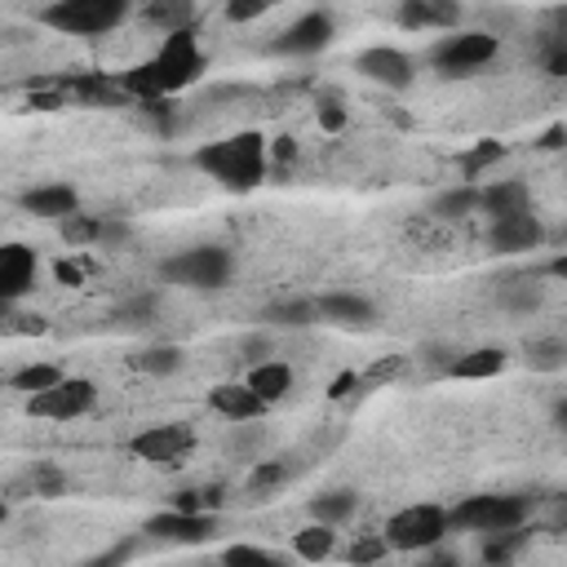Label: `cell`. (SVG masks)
<instances>
[{
  "label": "cell",
  "instance_id": "obj_29",
  "mask_svg": "<svg viewBox=\"0 0 567 567\" xmlns=\"http://www.w3.org/2000/svg\"><path fill=\"white\" fill-rule=\"evenodd\" d=\"M128 368H137L142 377H173L182 368V350L177 346H146V350L128 354Z\"/></svg>",
  "mask_w": 567,
  "mask_h": 567
},
{
  "label": "cell",
  "instance_id": "obj_39",
  "mask_svg": "<svg viewBox=\"0 0 567 567\" xmlns=\"http://www.w3.org/2000/svg\"><path fill=\"white\" fill-rule=\"evenodd\" d=\"M275 9V0H226V18L230 22H257Z\"/></svg>",
  "mask_w": 567,
  "mask_h": 567
},
{
  "label": "cell",
  "instance_id": "obj_46",
  "mask_svg": "<svg viewBox=\"0 0 567 567\" xmlns=\"http://www.w3.org/2000/svg\"><path fill=\"white\" fill-rule=\"evenodd\" d=\"M133 549H137V540H124V545H115V549L97 554L93 563H97V567H111V563H124V558H133Z\"/></svg>",
  "mask_w": 567,
  "mask_h": 567
},
{
  "label": "cell",
  "instance_id": "obj_3",
  "mask_svg": "<svg viewBox=\"0 0 567 567\" xmlns=\"http://www.w3.org/2000/svg\"><path fill=\"white\" fill-rule=\"evenodd\" d=\"M230 275H235V257L221 244H195V248H182V252L159 261L164 284L195 288V292H217V288L230 284Z\"/></svg>",
  "mask_w": 567,
  "mask_h": 567
},
{
  "label": "cell",
  "instance_id": "obj_41",
  "mask_svg": "<svg viewBox=\"0 0 567 567\" xmlns=\"http://www.w3.org/2000/svg\"><path fill=\"white\" fill-rule=\"evenodd\" d=\"M403 363H408L403 354H390V359H377V363H372V368L363 372V381H368V390H372V385H381V381H394V377L403 372Z\"/></svg>",
  "mask_w": 567,
  "mask_h": 567
},
{
  "label": "cell",
  "instance_id": "obj_36",
  "mask_svg": "<svg viewBox=\"0 0 567 567\" xmlns=\"http://www.w3.org/2000/svg\"><path fill=\"white\" fill-rule=\"evenodd\" d=\"M27 483H31L35 496H62V492H66V474H62L58 465H49V461H40V465L27 474Z\"/></svg>",
  "mask_w": 567,
  "mask_h": 567
},
{
  "label": "cell",
  "instance_id": "obj_53",
  "mask_svg": "<svg viewBox=\"0 0 567 567\" xmlns=\"http://www.w3.org/2000/svg\"><path fill=\"white\" fill-rule=\"evenodd\" d=\"M554 425L567 434V399H558V403H554Z\"/></svg>",
  "mask_w": 567,
  "mask_h": 567
},
{
  "label": "cell",
  "instance_id": "obj_2",
  "mask_svg": "<svg viewBox=\"0 0 567 567\" xmlns=\"http://www.w3.org/2000/svg\"><path fill=\"white\" fill-rule=\"evenodd\" d=\"M266 159H270V151H266V137L257 128L230 133L221 142H204L195 151V168L204 177H213L217 186H226V190H252V186H261Z\"/></svg>",
  "mask_w": 567,
  "mask_h": 567
},
{
  "label": "cell",
  "instance_id": "obj_12",
  "mask_svg": "<svg viewBox=\"0 0 567 567\" xmlns=\"http://www.w3.org/2000/svg\"><path fill=\"white\" fill-rule=\"evenodd\" d=\"M58 235L71 244V248H84V244H106V248H120L128 244V221L120 217H93V213H71L58 221Z\"/></svg>",
  "mask_w": 567,
  "mask_h": 567
},
{
  "label": "cell",
  "instance_id": "obj_45",
  "mask_svg": "<svg viewBox=\"0 0 567 567\" xmlns=\"http://www.w3.org/2000/svg\"><path fill=\"white\" fill-rule=\"evenodd\" d=\"M239 354H244L248 363H257V359H266V354H270V341H266L261 332H252V337H244V341H239Z\"/></svg>",
  "mask_w": 567,
  "mask_h": 567
},
{
  "label": "cell",
  "instance_id": "obj_38",
  "mask_svg": "<svg viewBox=\"0 0 567 567\" xmlns=\"http://www.w3.org/2000/svg\"><path fill=\"white\" fill-rule=\"evenodd\" d=\"M385 554H390L385 532H363V536L350 545V563H377V558H385Z\"/></svg>",
  "mask_w": 567,
  "mask_h": 567
},
{
  "label": "cell",
  "instance_id": "obj_21",
  "mask_svg": "<svg viewBox=\"0 0 567 567\" xmlns=\"http://www.w3.org/2000/svg\"><path fill=\"white\" fill-rule=\"evenodd\" d=\"M509 363V354L501 346H474V350H456L452 363H447V377L456 381H492L501 377Z\"/></svg>",
  "mask_w": 567,
  "mask_h": 567
},
{
  "label": "cell",
  "instance_id": "obj_13",
  "mask_svg": "<svg viewBox=\"0 0 567 567\" xmlns=\"http://www.w3.org/2000/svg\"><path fill=\"white\" fill-rule=\"evenodd\" d=\"M359 75L363 80H372V84H381V89H408L412 84V58L403 53V49H394V44H372V49H363L359 53Z\"/></svg>",
  "mask_w": 567,
  "mask_h": 567
},
{
  "label": "cell",
  "instance_id": "obj_17",
  "mask_svg": "<svg viewBox=\"0 0 567 567\" xmlns=\"http://www.w3.org/2000/svg\"><path fill=\"white\" fill-rule=\"evenodd\" d=\"M208 408H213L217 416L235 421V425H248V421L266 416L270 403H266L248 381H226V385H213V390H208Z\"/></svg>",
  "mask_w": 567,
  "mask_h": 567
},
{
  "label": "cell",
  "instance_id": "obj_37",
  "mask_svg": "<svg viewBox=\"0 0 567 567\" xmlns=\"http://www.w3.org/2000/svg\"><path fill=\"white\" fill-rule=\"evenodd\" d=\"M115 319H120V328H146V323L155 319V297H133V301H124V306L115 310Z\"/></svg>",
  "mask_w": 567,
  "mask_h": 567
},
{
  "label": "cell",
  "instance_id": "obj_15",
  "mask_svg": "<svg viewBox=\"0 0 567 567\" xmlns=\"http://www.w3.org/2000/svg\"><path fill=\"white\" fill-rule=\"evenodd\" d=\"M35 270H40L35 248H27V244H4L0 248V297H4V306L22 301L35 288Z\"/></svg>",
  "mask_w": 567,
  "mask_h": 567
},
{
  "label": "cell",
  "instance_id": "obj_31",
  "mask_svg": "<svg viewBox=\"0 0 567 567\" xmlns=\"http://www.w3.org/2000/svg\"><path fill=\"white\" fill-rule=\"evenodd\" d=\"M66 372L58 368V363H22V368H13L9 372V390H22V394H40V390H49V385H58Z\"/></svg>",
  "mask_w": 567,
  "mask_h": 567
},
{
  "label": "cell",
  "instance_id": "obj_28",
  "mask_svg": "<svg viewBox=\"0 0 567 567\" xmlns=\"http://www.w3.org/2000/svg\"><path fill=\"white\" fill-rule=\"evenodd\" d=\"M527 549V532L523 527H505V532H483V563H514Z\"/></svg>",
  "mask_w": 567,
  "mask_h": 567
},
{
  "label": "cell",
  "instance_id": "obj_11",
  "mask_svg": "<svg viewBox=\"0 0 567 567\" xmlns=\"http://www.w3.org/2000/svg\"><path fill=\"white\" fill-rule=\"evenodd\" d=\"M332 31H337L332 13H328V9H310V13H301L292 27H284V35H279L270 49H275V53H288V58H310V53H319V49L332 44Z\"/></svg>",
  "mask_w": 567,
  "mask_h": 567
},
{
  "label": "cell",
  "instance_id": "obj_30",
  "mask_svg": "<svg viewBox=\"0 0 567 567\" xmlns=\"http://www.w3.org/2000/svg\"><path fill=\"white\" fill-rule=\"evenodd\" d=\"M261 319L275 323V328H306V323L319 319V310H315L310 297H292V301H275V306H266Z\"/></svg>",
  "mask_w": 567,
  "mask_h": 567
},
{
  "label": "cell",
  "instance_id": "obj_50",
  "mask_svg": "<svg viewBox=\"0 0 567 567\" xmlns=\"http://www.w3.org/2000/svg\"><path fill=\"white\" fill-rule=\"evenodd\" d=\"M275 159H297V137H279L275 142Z\"/></svg>",
  "mask_w": 567,
  "mask_h": 567
},
{
  "label": "cell",
  "instance_id": "obj_47",
  "mask_svg": "<svg viewBox=\"0 0 567 567\" xmlns=\"http://www.w3.org/2000/svg\"><path fill=\"white\" fill-rule=\"evenodd\" d=\"M53 275H58V284H80V279H84V266H80V261H66V257H62V261L53 266Z\"/></svg>",
  "mask_w": 567,
  "mask_h": 567
},
{
  "label": "cell",
  "instance_id": "obj_26",
  "mask_svg": "<svg viewBox=\"0 0 567 567\" xmlns=\"http://www.w3.org/2000/svg\"><path fill=\"white\" fill-rule=\"evenodd\" d=\"M523 363L532 372H563L567 368V337H532L523 346Z\"/></svg>",
  "mask_w": 567,
  "mask_h": 567
},
{
  "label": "cell",
  "instance_id": "obj_40",
  "mask_svg": "<svg viewBox=\"0 0 567 567\" xmlns=\"http://www.w3.org/2000/svg\"><path fill=\"white\" fill-rule=\"evenodd\" d=\"M319 128H328V133H341L346 128V111H341V97L337 93H323L319 97Z\"/></svg>",
  "mask_w": 567,
  "mask_h": 567
},
{
  "label": "cell",
  "instance_id": "obj_32",
  "mask_svg": "<svg viewBox=\"0 0 567 567\" xmlns=\"http://www.w3.org/2000/svg\"><path fill=\"white\" fill-rule=\"evenodd\" d=\"M501 155H505V146H501L496 137H483V142H474V146H470V151L456 159V168H461V182H474V177H483V173H487V168H492Z\"/></svg>",
  "mask_w": 567,
  "mask_h": 567
},
{
  "label": "cell",
  "instance_id": "obj_16",
  "mask_svg": "<svg viewBox=\"0 0 567 567\" xmlns=\"http://www.w3.org/2000/svg\"><path fill=\"white\" fill-rule=\"evenodd\" d=\"M315 310L332 328H350V332L377 328V306L368 297H359V292H323V297H315Z\"/></svg>",
  "mask_w": 567,
  "mask_h": 567
},
{
  "label": "cell",
  "instance_id": "obj_43",
  "mask_svg": "<svg viewBox=\"0 0 567 567\" xmlns=\"http://www.w3.org/2000/svg\"><path fill=\"white\" fill-rule=\"evenodd\" d=\"M221 563H275V554L257 549V545H230V549H221Z\"/></svg>",
  "mask_w": 567,
  "mask_h": 567
},
{
  "label": "cell",
  "instance_id": "obj_42",
  "mask_svg": "<svg viewBox=\"0 0 567 567\" xmlns=\"http://www.w3.org/2000/svg\"><path fill=\"white\" fill-rule=\"evenodd\" d=\"M49 323L40 319V315H18L13 306H4V332L9 337H18V332H44Z\"/></svg>",
  "mask_w": 567,
  "mask_h": 567
},
{
  "label": "cell",
  "instance_id": "obj_14",
  "mask_svg": "<svg viewBox=\"0 0 567 567\" xmlns=\"http://www.w3.org/2000/svg\"><path fill=\"white\" fill-rule=\"evenodd\" d=\"M545 244V226L536 213H518V217H496L492 230H487V248L501 252V257H514V252H532Z\"/></svg>",
  "mask_w": 567,
  "mask_h": 567
},
{
  "label": "cell",
  "instance_id": "obj_44",
  "mask_svg": "<svg viewBox=\"0 0 567 567\" xmlns=\"http://www.w3.org/2000/svg\"><path fill=\"white\" fill-rule=\"evenodd\" d=\"M354 390H368V381H363L359 372H346V377H337V381L328 385V399H346V394H354Z\"/></svg>",
  "mask_w": 567,
  "mask_h": 567
},
{
  "label": "cell",
  "instance_id": "obj_22",
  "mask_svg": "<svg viewBox=\"0 0 567 567\" xmlns=\"http://www.w3.org/2000/svg\"><path fill=\"white\" fill-rule=\"evenodd\" d=\"M244 381H248L270 408L292 394V368H288L284 359H257V363H248V377H244Z\"/></svg>",
  "mask_w": 567,
  "mask_h": 567
},
{
  "label": "cell",
  "instance_id": "obj_24",
  "mask_svg": "<svg viewBox=\"0 0 567 567\" xmlns=\"http://www.w3.org/2000/svg\"><path fill=\"white\" fill-rule=\"evenodd\" d=\"M142 18L151 27H159L164 35L168 31H186L195 22V0H146L142 4Z\"/></svg>",
  "mask_w": 567,
  "mask_h": 567
},
{
  "label": "cell",
  "instance_id": "obj_1",
  "mask_svg": "<svg viewBox=\"0 0 567 567\" xmlns=\"http://www.w3.org/2000/svg\"><path fill=\"white\" fill-rule=\"evenodd\" d=\"M204 66H208V62H204V49H199V40H195V27L168 31L151 62H142V66H133V71L120 75V89H124L133 102L168 97V93L190 89V84L204 75Z\"/></svg>",
  "mask_w": 567,
  "mask_h": 567
},
{
  "label": "cell",
  "instance_id": "obj_8",
  "mask_svg": "<svg viewBox=\"0 0 567 567\" xmlns=\"http://www.w3.org/2000/svg\"><path fill=\"white\" fill-rule=\"evenodd\" d=\"M492 58H496V35H487V31H456V35H443L430 49V66L447 80L452 75H474Z\"/></svg>",
  "mask_w": 567,
  "mask_h": 567
},
{
  "label": "cell",
  "instance_id": "obj_51",
  "mask_svg": "<svg viewBox=\"0 0 567 567\" xmlns=\"http://www.w3.org/2000/svg\"><path fill=\"white\" fill-rule=\"evenodd\" d=\"M563 137H567V128H549V133H545L536 146H540V151H554V146H563Z\"/></svg>",
  "mask_w": 567,
  "mask_h": 567
},
{
  "label": "cell",
  "instance_id": "obj_25",
  "mask_svg": "<svg viewBox=\"0 0 567 567\" xmlns=\"http://www.w3.org/2000/svg\"><path fill=\"white\" fill-rule=\"evenodd\" d=\"M310 518H319V523H346V518H354V509H359V496L350 492V487H332V492H319V496H310Z\"/></svg>",
  "mask_w": 567,
  "mask_h": 567
},
{
  "label": "cell",
  "instance_id": "obj_35",
  "mask_svg": "<svg viewBox=\"0 0 567 567\" xmlns=\"http://www.w3.org/2000/svg\"><path fill=\"white\" fill-rule=\"evenodd\" d=\"M501 301H505L509 310L527 315V310H536V306H540V284H536V279H514V284H505Z\"/></svg>",
  "mask_w": 567,
  "mask_h": 567
},
{
  "label": "cell",
  "instance_id": "obj_48",
  "mask_svg": "<svg viewBox=\"0 0 567 567\" xmlns=\"http://www.w3.org/2000/svg\"><path fill=\"white\" fill-rule=\"evenodd\" d=\"M549 532H563L567 536V496L554 501V514H549Z\"/></svg>",
  "mask_w": 567,
  "mask_h": 567
},
{
  "label": "cell",
  "instance_id": "obj_34",
  "mask_svg": "<svg viewBox=\"0 0 567 567\" xmlns=\"http://www.w3.org/2000/svg\"><path fill=\"white\" fill-rule=\"evenodd\" d=\"M284 483H288V465L284 461H257L248 470V492H257V496H266V492H275Z\"/></svg>",
  "mask_w": 567,
  "mask_h": 567
},
{
  "label": "cell",
  "instance_id": "obj_18",
  "mask_svg": "<svg viewBox=\"0 0 567 567\" xmlns=\"http://www.w3.org/2000/svg\"><path fill=\"white\" fill-rule=\"evenodd\" d=\"M403 31H452L461 22V0H399Z\"/></svg>",
  "mask_w": 567,
  "mask_h": 567
},
{
  "label": "cell",
  "instance_id": "obj_52",
  "mask_svg": "<svg viewBox=\"0 0 567 567\" xmlns=\"http://www.w3.org/2000/svg\"><path fill=\"white\" fill-rule=\"evenodd\" d=\"M545 270H549L554 279H567V252H558V257H554V261H549Z\"/></svg>",
  "mask_w": 567,
  "mask_h": 567
},
{
  "label": "cell",
  "instance_id": "obj_33",
  "mask_svg": "<svg viewBox=\"0 0 567 567\" xmlns=\"http://www.w3.org/2000/svg\"><path fill=\"white\" fill-rule=\"evenodd\" d=\"M540 71L554 80H567V31H549L540 40Z\"/></svg>",
  "mask_w": 567,
  "mask_h": 567
},
{
  "label": "cell",
  "instance_id": "obj_20",
  "mask_svg": "<svg viewBox=\"0 0 567 567\" xmlns=\"http://www.w3.org/2000/svg\"><path fill=\"white\" fill-rule=\"evenodd\" d=\"M478 213H487L492 221H496V217H518V213H532V190H527V182L505 177V182L483 186V190H478Z\"/></svg>",
  "mask_w": 567,
  "mask_h": 567
},
{
  "label": "cell",
  "instance_id": "obj_54",
  "mask_svg": "<svg viewBox=\"0 0 567 567\" xmlns=\"http://www.w3.org/2000/svg\"><path fill=\"white\" fill-rule=\"evenodd\" d=\"M563 239H567V226H563Z\"/></svg>",
  "mask_w": 567,
  "mask_h": 567
},
{
  "label": "cell",
  "instance_id": "obj_6",
  "mask_svg": "<svg viewBox=\"0 0 567 567\" xmlns=\"http://www.w3.org/2000/svg\"><path fill=\"white\" fill-rule=\"evenodd\" d=\"M452 527V514L439 509V505H408L399 509L390 523H385V540L390 549H403V554H416V549H434Z\"/></svg>",
  "mask_w": 567,
  "mask_h": 567
},
{
  "label": "cell",
  "instance_id": "obj_4",
  "mask_svg": "<svg viewBox=\"0 0 567 567\" xmlns=\"http://www.w3.org/2000/svg\"><path fill=\"white\" fill-rule=\"evenodd\" d=\"M133 0H53L40 9V22L58 35H106L124 22Z\"/></svg>",
  "mask_w": 567,
  "mask_h": 567
},
{
  "label": "cell",
  "instance_id": "obj_5",
  "mask_svg": "<svg viewBox=\"0 0 567 567\" xmlns=\"http://www.w3.org/2000/svg\"><path fill=\"white\" fill-rule=\"evenodd\" d=\"M527 496L514 492H483V496H465L452 509V527L465 532H505V527H523L527 523Z\"/></svg>",
  "mask_w": 567,
  "mask_h": 567
},
{
  "label": "cell",
  "instance_id": "obj_27",
  "mask_svg": "<svg viewBox=\"0 0 567 567\" xmlns=\"http://www.w3.org/2000/svg\"><path fill=\"white\" fill-rule=\"evenodd\" d=\"M292 549H297V558H306V563H323V558L337 549V527L315 518L310 527H301V532L292 536Z\"/></svg>",
  "mask_w": 567,
  "mask_h": 567
},
{
  "label": "cell",
  "instance_id": "obj_10",
  "mask_svg": "<svg viewBox=\"0 0 567 567\" xmlns=\"http://www.w3.org/2000/svg\"><path fill=\"white\" fill-rule=\"evenodd\" d=\"M142 532H146L151 540H164V545H199V540L217 536V518L204 514V509H173V505H168V509L151 514Z\"/></svg>",
  "mask_w": 567,
  "mask_h": 567
},
{
  "label": "cell",
  "instance_id": "obj_23",
  "mask_svg": "<svg viewBox=\"0 0 567 567\" xmlns=\"http://www.w3.org/2000/svg\"><path fill=\"white\" fill-rule=\"evenodd\" d=\"M470 213H478V186L474 182H456L430 199V217H439V221H465Z\"/></svg>",
  "mask_w": 567,
  "mask_h": 567
},
{
  "label": "cell",
  "instance_id": "obj_19",
  "mask_svg": "<svg viewBox=\"0 0 567 567\" xmlns=\"http://www.w3.org/2000/svg\"><path fill=\"white\" fill-rule=\"evenodd\" d=\"M18 204L31 213V217H49V221H62L71 213H80V190L71 182H44V186H31L18 195Z\"/></svg>",
  "mask_w": 567,
  "mask_h": 567
},
{
  "label": "cell",
  "instance_id": "obj_49",
  "mask_svg": "<svg viewBox=\"0 0 567 567\" xmlns=\"http://www.w3.org/2000/svg\"><path fill=\"white\" fill-rule=\"evenodd\" d=\"M31 106L35 111H58L62 106V93H31Z\"/></svg>",
  "mask_w": 567,
  "mask_h": 567
},
{
  "label": "cell",
  "instance_id": "obj_9",
  "mask_svg": "<svg viewBox=\"0 0 567 567\" xmlns=\"http://www.w3.org/2000/svg\"><path fill=\"white\" fill-rule=\"evenodd\" d=\"M93 403H97V385L89 377H62L58 385L27 394V412L44 416V421H75V416L93 412Z\"/></svg>",
  "mask_w": 567,
  "mask_h": 567
},
{
  "label": "cell",
  "instance_id": "obj_7",
  "mask_svg": "<svg viewBox=\"0 0 567 567\" xmlns=\"http://www.w3.org/2000/svg\"><path fill=\"white\" fill-rule=\"evenodd\" d=\"M128 452L155 470H173L182 465L190 452H195V430L186 421H159V425H146L128 439Z\"/></svg>",
  "mask_w": 567,
  "mask_h": 567
}]
</instances>
